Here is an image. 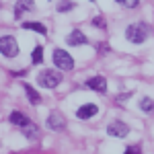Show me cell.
Segmentation results:
<instances>
[{
  "instance_id": "obj_1",
  "label": "cell",
  "mask_w": 154,
  "mask_h": 154,
  "mask_svg": "<svg viewBox=\"0 0 154 154\" xmlns=\"http://www.w3.org/2000/svg\"><path fill=\"white\" fill-rule=\"evenodd\" d=\"M148 33H150V29L146 23H131L125 29V39L131 43H144L148 39Z\"/></svg>"
},
{
  "instance_id": "obj_2",
  "label": "cell",
  "mask_w": 154,
  "mask_h": 154,
  "mask_svg": "<svg viewBox=\"0 0 154 154\" xmlns=\"http://www.w3.org/2000/svg\"><path fill=\"white\" fill-rule=\"evenodd\" d=\"M0 54L6 56V58H14L19 56V43L12 35H4L0 37Z\"/></svg>"
},
{
  "instance_id": "obj_3",
  "label": "cell",
  "mask_w": 154,
  "mask_h": 154,
  "mask_svg": "<svg viewBox=\"0 0 154 154\" xmlns=\"http://www.w3.org/2000/svg\"><path fill=\"white\" fill-rule=\"evenodd\" d=\"M39 84L43 86V88H56L60 82H62V74L56 70H45V72H41L39 74Z\"/></svg>"
},
{
  "instance_id": "obj_4",
  "label": "cell",
  "mask_w": 154,
  "mask_h": 154,
  "mask_svg": "<svg viewBox=\"0 0 154 154\" xmlns=\"http://www.w3.org/2000/svg\"><path fill=\"white\" fill-rule=\"evenodd\" d=\"M54 62H56V66H58L60 70H72L74 68V60L68 51H64V49H56L54 51Z\"/></svg>"
},
{
  "instance_id": "obj_5",
  "label": "cell",
  "mask_w": 154,
  "mask_h": 154,
  "mask_svg": "<svg viewBox=\"0 0 154 154\" xmlns=\"http://www.w3.org/2000/svg\"><path fill=\"white\" fill-rule=\"evenodd\" d=\"M107 134H109L111 138H125V136L130 134V128H128L123 121H113V123L107 128Z\"/></svg>"
},
{
  "instance_id": "obj_6",
  "label": "cell",
  "mask_w": 154,
  "mask_h": 154,
  "mask_svg": "<svg viewBox=\"0 0 154 154\" xmlns=\"http://www.w3.org/2000/svg\"><path fill=\"white\" fill-rule=\"evenodd\" d=\"M48 128L54 130V131H62L64 128H66V119L62 117V113H58V111L49 113L48 115Z\"/></svg>"
},
{
  "instance_id": "obj_7",
  "label": "cell",
  "mask_w": 154,
  "mask_h": 154,
  "mask_svg": "<svg viewBox=\"0 0 154 154\" xmlns=\"http://www.w3.org/2000/svg\"><path fill=\"white\" fill-rule=\"evenodd\" d=\"M86 86L93 88V91H97V93H107V80L103 76H93V78H88V80H86Z\"/></svg>"
},
{
  "instance_id": "obj_8",
  "label": "cell",
  "mask_w": 154,
  "mask_h": 154,
  "mask_svg": "<svg viewBox=\"0 0 154 154\" xmlns=\"http://www.w3.org/2000/svg\"><path fill=\"white\" fill-rule=\"evenodd\" d=\"M97 111H99V107H97L95 103H88V105H82L76 111V117L78 119H88V117H93Z\"/></svg>"
},
{
  "instance_id": "obj_9",
  "label": "cell",
  "mask_w": 154,
  "mask_h": 154,
  "mask_svg": "<svg viewBox=\"0 0 154 154\" xmlns=\"http://www.w3.org/2000/svg\"><path fill=\"white\" fill-rule=\"evenodd\" d=\"M33 8H35L33 0H17V4H14V17H21L23 12L33 11Z\"/></svg>"
},
{
  "instance_id": "obj_10",
  "label": "cell",
  "mask_w": 154,
  "mask_h": 154,
  "mask_svg": "<svg viewBox=\"0 0 154 154\" xmlns=\"http://www.w3.org/2000/svg\"><path fill=\"white\" fill-rule=\"evenodd\" d=\"M8 119H11V123L19 125V128H25V125H29V123H31V119L27 117L25 113H21V111H12Z\"/></svg>"
},
{
  "instance_id": "obj_11",
  "label": "cell",
  "mask_w": 154,
  "mask_h": 154,
  "mask_svg": "<svg viewBox=\"0 0 154 154\" xmlns=\"http://www.w3.org/2000/svg\"><path fill=\"white\" fill-rule=\"evenodd\" d=\"M66 41H68V45H84V43H86V35H84L82 31L76 29V31H72L70 35H68Z\"/></svg>"
},
{
  "instance_id": "obj_12",
  "label": "cell",
  "mask_w": 154,
  "mask_h": 154,
  "mask_svg": "<svg viewBox=\"0 0 154 154\" xmlns=\"http://www.w3.org/2000/svg\"><path fill=\"white\" fill-rule=\"evenodd\" d=\"M25 88V93H27V97H29V101H31V103H41V95H39V93H37L35 88H33V86H29V84H25L23 86Z\"/></svg>"
},
{
  "instance_id": "obj_13",
  "label": "cell",
  "mask_w": 154,
  "mask_h": 154,
  "mask_svg": "<svg viewBox=\"0 0 154 154\" xmlns=\"http://www.w3.org/2000/svg\"><path fill=\"white\" fill-rule=\"evenodd\" d=\"M25 29H29V31H37V33H41V35H45L48 33V29H45V25L41 23H33V21H29V23H23Z\"/></svg>"
},
{
  "instance_id": "obj_14",
  "label": "cell",
  "mask_w": 154,
  "mask_h": 154,
  "mask_svg": "<svg viewBox=\"0 0 154 154\" xmlns=\"http://www.w3.org/2000/svg\"><path fill=\"white\" fill-rule=\"evenodd\" d=\"M23 131H25V136H27V138H37V136H39V130H37L35 123H29V125H25Z\"/></svg>"
},
{
  "instance_id": "obj_15",
  "label": "cell",
  "mask_w": 154,
  "mask_h": 154,
  "mask_svg": "<svg viewBox=\"0 0 154 154\" xmlns=\"http://www.w3.org/2000/svg\"><path fill=\"white\" fill-rule=\"evenodd\" d=\"M31 60H33V64H41V62H43V48H41V45H37V48H35Z\"/></svg>"
},
{
  "instance_id": "obj_16",
  "label": "cell",
  "mask_w": 154,
  "mask_h": 154,
  "mask_svg": "<svg viewBox=\"0 0 154 154\" xmlns=\"http://www.w3.org/2000/svg\"><path fill=\"white\" fill-rule=\"evenodd\" d=\"M140 107H142V111H154V101L148 99V97H144L142 103H140Z\"/></svg>"
},
{
  "instance_id": "obj_17",
  "label": "cell",
  "mask_w": 154,
  "mask_h": 154,
  "mask_svg": "<svg viewBox=\"0 0 154 154\" xmlns=\"http://www.w3.org/2000/svg\"><path fill=\"white\" fill-rule=\"evenodd\" d=\"M72 8H74V2H70V0H64V2L58 4V12H66V11H72Z\"/></svg>"
},
{
  "instance_id": "obj_18",
  "label": "cell",
  "mask_w": 154,
  "mask_h": 154,
  "mask_svg": "<svg viewBox=\"0 0 154 154\" xmlns=\"http://www.w3.org/2000/svg\"><path fill=\"white\" fill-rule=\"evenodd\" d=\"M115 2H119L121 6H128V8H136L138 6V0H115Z\"/></svg>"
},
{
  "instance_id": "obj_19",
  "label": "cell",
  "mask_w": 154,
  "mask_h": 154,
  "mask_svg": "<svg viewBox=\"0 0 154 154\" xmlns=\"http://www.w3.org/2000/svg\"><path fill=\"white\" fill-rule=\"evenodd\" d=\"M93 25H95V27H101V29H105V19H103V17H95Z\"/></svg>"
},
{
  "instance_id": "obj_20",
  "label": "cell",
  "mask_w": 154,
  "mask_h": 154,
  "mask_svg": "<svg viewBox=\"0 0 154 154\" xmlns=\"http://www.w3.org/2000/svg\"><path fill=\"white\" fill-rule=\"evenodd\" d=\"M142 150H140V146H130V148H125V152L123 154H140Z\"/></svg>"
}]
</instances>
